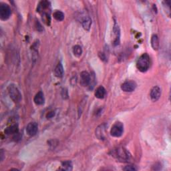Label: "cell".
I'll return each mask as SVG.
<instances>
[{"instance_id": "1", "label": "cell", "mask_w": 171, "mask_h": 171, "mask_svg": "<svg viewBox=\"0 0 171 171\" xmlns=\"http://www.w3.org/2000/svg\"><path fill=\"white\" fill-rule=\"evenodd\" d=\"M112 156L118 161L122 162L129 161L131 157L130 153L124 148H118L116 149L113 150L112 151Z\"/></svg>"}, {"instance_id": "9", "label": "cell", "mask_w": 171, "mask_h": 171, "mask_svg": "<svg viewBox=\"0 0 171 171\" xmlns=\"http://www.w3.org/2000/svg\"><path fill=\"white\" fill-rule=\"evenodd\" d=\"M161 90L158 86H155L152 88L151 91H150V96L151 98L152 101L153 102H156L161 97Z\"/></svg>"}, {"instance_id": "21", "label": "cell", "mask_w": 171, "mask_h": 171, "mask_svg": "<svg viewBox=\"0 0 171 171\" xmlns=\"http://www.w3.org/2000/svg\"><path fill=\"white\" fill-rule=\"evenodd\" d=\"M124 170H127V171H134L137 170V169L135 167V166H133V165H128V166H126V167H124L123 169Z\"/></svg>"}, {"instance_id": "13", "label": "cell", "mask_w": 171, "mask_h": 171, "mask_svg": "<svg viewBox=\"0 0 171 171\" xmlns=\"http://www.w3.org/2000/svg\"><path fill=\"white\" fill-rule=\"evenodd\" d=\"M82 24L84 30L89 31L92 25V20L90 19V17L88 16L84 17L82 21Z\"/></svg>"}, {"instance_id": "15", "label": "cell", "mask_w": 171, "mask_h": 171, "mask_svg": "<svg viewBox=\"0 0 171 171\" xmlns=\"http://www.w3.org/2000/svg\"><path fill=\"white\" fill-rule=\"evenodd\" d=\"M5 133L7 135L16 134L18 133V127L16 125H12L9 126L8 128L5 130Z\"/></svg>"}, {"instance_id": "5", "label": "cell", "mask_w": 171, "mask_h": 171, "mask_svg": "<svg viewBox=\"0 0 171 171\" xmlns=\"http://www.w3.org/2000/svg\"><path fill=\"white\" fill-rule=\"evenodd\" d=\"M11 16V9L6 4L0 5V18L2 20H6Z\"/></svg>"}, {"instance_id": "10", "label": "cell", "mask_w": 171, "mask_h": 171, "mask_svg": "<svg viewBox=\"0 0 171 171\" xmlns=\"http://www.w3.org/2000/svg\"><path fill=\"white\" fill-rule=\"evenodd\" d=\"M34 101L35 104L36 105H42V104H44L45 102V98H44V95L42 92H39L38 93L36 94V95L35 96Z\"/></svg>"}, {"instance_id": "4", "label": "cell", "mask_w": 171, "mask_h": 171, "mask_svg": "<svg viewBox=\"0 0 171 171\" xmlns=\"http://www.w3.org/2000/svg\"><path fill=\"white\" fill-rule=\"evenodd\" d=\"M124 132V126L120 122H116L114 125L112 126L111 134L114 137H120L123 134Z\"/></svg>"}, {"instance_id": "6", "label": "cell", "mask_w": 171, "mask_h": 171, "mask_svg": "<svg viewBox=\"0 0 171 171\" xmlns=\"http://www.w3.org/2000/svg\"><path fill=\"white\" fill-rule=\"evenodd\" d=\"M136 88H137V84L134 81L132 80L126 81V82H124L121 86V89L124 92H131L134 91Z\"/></svg>"}, {"instance_id": "16", "label": "cell", "mask_w": 171, "mask_h": 171, "mask_svg": "<svg viewBox=\"0 0 171 171\" xmlns=\"http://www.w3.org/2000/svg\"><path fill=\"white\" fill-rule=\"evenodd\" d=\"M54 74H55V76L57 78H62L63 76V68L62 63H59L57 65L56 68H55L54 69Z\"/></svg>"}, {"instance_id": "14", "label": "cell", "mask_w": 171, "mask_h": 171, "mask_svg": "<svg viewBox=\"0 0 171 171\" xmlns=\"http://www.w3.org/2000/svg\"><path fill=\"white\" fill-rule=\"evenodd\" d=\"M151 46L155 50H158L159 47H160V43H159L158 37L155 34L152 35L151 37Z\"/></svg>"}, {"instance_id": "7", "label": "cell", "mask_w": 171, "mask_h": 171, "mask_svg": "<svg viewBox=\"0 0 171 171\" xmlns=\"http://www.w3.org/2000/svg\"><path fill=\"white\" fill-rule=\"evenodd\" d=\"M37 130H38V125L35 122H30L26 127V133L30 137H34V136L36 135L37 132Z\"/></svg>"}, {"instance_id": "18", "label": "cell", "mask_w": 171, "mask_h": 171, "mask_svg": "<svg viewBox=\"0 0 171 171\" xmlns=\"http://www.w3.org/2000/svg\"><path fill=\"white\" fill-rule=\"evenodd\" d=\"M53 16L55 19H56L57 21H62V20L64 19V14H63L62 11L59 10H56V11H54L53 13Z\"/></svg>"}, {"instance_id": "12", "label": "cell", "mask_w": 171, "mask_h": 171, "mask_svg": "<svg viewBox=\"0 0 171 171\" xmlns=\"http://www.w3.org/2000/svg\"><path fill=\"white\" fill-rule=\"evenodd\" d=\"M106 95V90L103 86H99L96 90L95 96L98 99H102Z\"/></svg>"}, {"instance_id": "22", "label": "cell", "mask_w": 171, "mask_h": 171, "mask_svg": "<svg viewBox=\"0 0 171 171\" xmlns=\"http://www.w3.org/2000/svg\"><path fill=\"white\" fill-rule=\"evenodd\" d=\"M54 114H55L54 112H49L48 114V115H47V118H53Z\"/></svg>"}, {"instance_id": "20", "label": "cell", "mask_w": 171, "mask_h": 171, "mask_svg": "<svg viewBox=\"0 0 171 171\" xmlns=\"http://www.w3.org/2000/svg\"><path fill=\"white\" fill-rule=\"evenodd\" d=\"M62 167L63 170H71L72 169V165L70 161H65L62 163Z\"/></svg>"}, {"instance_id": "11", "label": "cell", "mask_w": 171, "mask_h": 171, "mask_svg": "<svg viewBox=\"0 0 171 171\" xmlns=\"http://www.w3.org/2000/svg\"><path fill=\"white\" fill-rule=\"evenodd\" d=\"M105 128V125L102 124V125H100L99 127H98L96 131V135L97 136V137L100 140H104L105 138V137H104L106 133Z\"/></svg>"}, {"instance_id": "2", "label": "cell", "mask_w": 171, "mask_h": 171, "mask_svg": "<svg viewBox=\"0 0 171 171\" xmlns=\"http://www.w3.org/2000/svg\"><path fill=\"white\" fill-rule=\"evenodd\" d=\"M150 57L147 54H143L139 57L137 62V68L139 71L145 72L150 68Z\"/></svg>"}, {"instance_id": "19", "label": "cell", "mask_w": 171, "mask_h": 171, "mask_svg": "<svg viewBox=\"0 0 171 171\" xmlns=\"http://www.w3.org/2000/svg\"><path fill=\"white\" fill-rule=\"evenodd\" d=\"M73 53L75 56L80 57L82 54V47L78 45L75 46L73 47Z\"/></svg>"}, {"instance_id": "3", "label": "cell", "mask_w": 171, "mask_h": 171, "mask_svg": "<svg viewBox=\"0 0 171 171\" xmlns=\"http://www.w3.org/2000/svg\"><path fill=\"white\" fill-rule=\"evenodd\" d=\"M8 92L10 98L14 102H19L22 100V94L17 87L11 84L8 87Z\"/></svg>"}, {"instance_id": "8", "label": "cell", "mask_w": 171, "mask_h": 171, "mask_svg": "<svg viewBox=\"0 0 171 171\" xmlns=\"http://www.w3.org/2000/svg\"><path fill=\"white\" fill-rule=\"evenodd\" d=\"M91 76L88 72L84 71L80 74V84L83 86H88L90 84Z\"/></svg>"}, {"instance_id": "17", "label": "cell", "mask_w": 171, "mask_h": 171, "mask_svg": "<svg viewBox=\"0 0 171 171\" xmlns=\"http://www.w3.org/2000/svg\"><path fill=\"white\" fill-rule=\"evenodd\" d=\"M114 31L115 34V40H114V44L117 45L119 43V40H120V29L118 28V26L115 24L114 28Z\"/></svg>"}]
</instances>
